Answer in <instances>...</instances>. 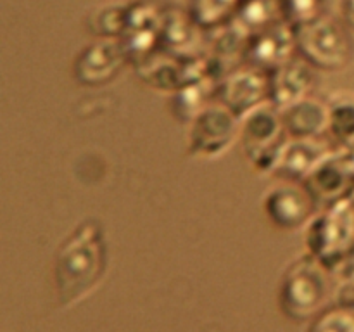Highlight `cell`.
<instances>
[{"label":"cell","mask_w":354,"mask_h":332,"mask_svg":"<svg viewBox=\"0 0 354 332\" xmlns=\"http://www.w3.org/2000/svg\"><path fill=\"white\" fill-rule=\"evenodd\" d=\"M241 0H192V17L203 26L223 21L237 9Z\"/></svg>","instance_id":"cell-3"},{"label":"cell","mask_w":354,"mask_h":332,"mask_svg":"<svg viewBox=\"0 0 354 332\" xmlns=\"http://www.w3.org/2000/svg\"><path fill=\"white\" fill-rule=\"evenodd\" d=\"M299 42L304 50L325 64H341L349 54V38L342 26L328 17L303 24Z\"/></svg>","instance_id":"cell-2"},{"label":"cell","mask_w":354,"mask_h":332,"mask_svg":"<svg viewBox=\"0 0 354 332\" xmlns=\"http://www.w3.org/2000/svg\"><path fill=\"white\" fill-rule=\"evenodd\" d=\"M268 17H270V7L265 0H251V2L245 3L241 10V21L244 28L259 26V24L265 26Z\"/></svg>","instance_id":"cell-5"},{"label":"cell","mask_w":354,"mask_h":332,"mask_svg":"<svg viewBox=\"0 0 354 332\" xmlns=\"http://www.w3.org/2000/svg\"><path fill=\"white\" fill-rule=\"evenodd\" d=\"M344 16H346V19H348V23L354 28V0H346Z\"/></svg>","instance_id":"cell-6"},{"label":"cell","mask_w":354,"mask_h":332,"mask_svg":"<svg viewBox=\"0 0 354 332\" xmlns=\"http://www.w3.org/2000/svg\"><path fill=\"white\" fill-rule=\"evenodd\" d=\"M106 268V246L99 225L88 221L62 244L55 263L64 303H75L95 287Z\"/></svg>","instance_id":"cell-1"},{"label":"cell","mask_w":354,"mask_h":332,"mask_svg":"<svg viewBox=\"0 0 354 332\" xmlns=\"http://www.w3.org/2000/svg\"><path fill=\"white\" fill-rule=\"evenodd\" d=\"M277 9L289 23L303 26L318 19L320 0H277Z\"/></svg>","instance_id":"cell-4"}]
</instances>
